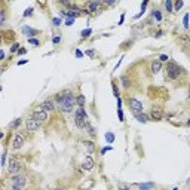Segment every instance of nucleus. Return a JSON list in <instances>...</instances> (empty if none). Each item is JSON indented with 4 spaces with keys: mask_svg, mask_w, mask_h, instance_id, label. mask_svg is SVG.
<instances>
[{
    "mask_svg": "<svg viewBox=\"0 0 190 190\" xmlns=\"http://www.w3.org/2000/svg\"><path fill=\"white\" fill-rule=\"evenodd\" d=\"M31 15H33V8H27V9L24 10V14H22V17H25V18L31 17Z\"/></svg>",
    "mask_w": 190,
    "mask_h": 190,
    "instance_id": "bb28decb",
    "label": "nucleus"
},
{
    "mask_svg": "<svg viewBox=\"0 0 190 190\" xmlns=\"http://www.w3.org/2000/svg\"><path fill=\"white\" fill-rule=\"evenodd\" d=\"M21 168H22L21 162H18V160H15V159H10L9 163H8V171H9V174H12V175H17V174L21 171Z\"/></svg>",
    "mask_w": 190,
    "mask_h": 190,
    "instance_id": "0eeeda50",
    "label": "nucleus"
},
{
    "mask_svg": "<svg viewBox=\"0 0 190 190\" xmlns=\"http://www.w3.org/2000/svg\"><path fill=\"white\" fill-rule=\"evenodd\" d=\"M74 24V18H67L66 19V25H68V27H70V25H73Z\"/></svg>",
    "mask_w": 190,
    "mask_h": 190,
    "instance_id": "4c0bfd02",
    "label": "nucleus"
},
{
    "mask_svg": "<svg viewBox=\"0 0 190 190\" xmlns=\"http://www.w3.org/2000/svg\"><path fill=\"white\" fill-rule=\"evenodd\" d=\"M80 34H82V37H83V39H88V37H89V36L92 34V30H91V28H86V30H83Z\"/></svg>",
    "mask_w": 190,
    "mask_h": 190,
    "instance_id": "b1692460",
    "label": "nucleus"
},
{
    "mask_svg": "<svg viewBox=\"0 0 190 190\" xmlns=\"http://www.w3.org/2000/svg\"><path fill=\"white\" fill-rule=\"evenodd\" d=\"M85 97L82 95V94H79V95H76V106H79V107H83L85 106Z\"/></svg>",
    "mask_w": 190,
    "mask_h": 190,
    "instance_id": "a211bd4d",
    "label": "nucleus"
},
{
    "mask_svg": "<svg viewBox=\"0 0 190 190\" xmlns=\"http://www.w3.org/2000/svg\"><path fill=\"white\" fill-rule=\"evenodd\" d=\"M160 62H165V61H168L169 59V57L168 55H165V54H162V55H159V58H158Z\"/></svg>",
    "mask_w": 190,
    "mask_h": 190,
    "instance_id": "c9c22d12",
    "label": "nucleus"
},
{
    "mask_svg": "<svg viewBox=\"0 0 190 190\" xmlns=\"http://www.w3.org/2000/svg\"><path fill=\"white\" fill-rule=\"evenodd\" d=\"M117 190H129V187H128V186H122V184H119V186H117Z\"/></svg>",
    "mask_w": 190,
    "mask_h": 190,
    "instance_id": "ea45409f",
    "label": "nucleus"
},
{
    "mask_svg": "<svg viewBox=\"0 0 190 190\" xmlns=\"http://www.w3.org/2000/svg\"><path fill=\"white\" fill-rule=\"evenodd\" d=\"M108 150H111V147H110V146H108V147H104L103 150H101V155H106V153H107Z\"/></svg>",
    "mask_w": 190,
    "mask_h": 190,
    "instance_id": "a19ab883",
    "label": "nucleus"
},
{
    "mask_svg": "<svg viewBox=\"0 0 190 190\" xmlns=\"http://www.w3.org/2000/svg\"><path fill=\"white\" fill-rule=\"evenodd\" d=\"M74 55H76V58H82V57H83V54L80 52V50H79V49H77V50H76V54H74Z\"/></svg>",
    "mask_w": 190,
    "mask_h": 190,
    "instance_id": "37998d69",
    "label": "nucleus"
},
{
    "mask_svg": "<svg viewBox=\"0 0 190 190\" xmlns=\"http://www.w3.org/2000/svg\"><path fill=\"white\" fill-rule=\"evenodd\" d=\"M40 108L45 110L46 113H50V111H54V110H55V103H54L52 99H45L43 103L40 104Z\"/></svg>",
    "mask_w": 190,
    "mask_h": 190,
    "instance_id": "f8f14e48",
    "label": "nucleus"
},
{
    "mask_svg": "<svg viewBox=\"0 0 190 190\" xmlns=\"http://www.w3.org/2000/svg\"><path fill=\"white\" fill-rule=\"evenodd\" d=\"M138 187H140L141 190H143V189L146 190V189H150V187H151V184H138Z\"/></svg>",
    "mask_w": 190,
    "mask_h": 190,
    "instance_id": "58836bf2",
    "label": "nucleus"
},
{
    "mask_svg": "<svg viewBox=\"0 0 190 190\" xmlns=\"http://www.w3.org/2000/svg\"><path fill=\"white\" fill-rule=\"evenodd\" d=\"M172 190H178V189H172Z\"/></svg>",
    "mask_w": 190,
    "mask_h": 190,
    "instance_id": "8fccbe9b",
    "label": "nucleus"
},
{
    "mask_svg": "<svg viewBox=\"0 0 190 190\" xmlns=\"http://www.w3.org/2000/svg\"><path fill=\"white\" fill-rule=\"evenodd\" d=\"M117 116H119V120H120V122H125V116H123L122 108H117Z\"/></svg>",
    "mask_w": 190,
    "mask_h": 190,
    "instance_id": "72a5a7b5",
    "label": "nucleus"
},
{
    "mask_svg": "<svg viewBox=\"0 0 190 190\" xmlns=\"http://www.w3.org/2000/svg\"><path fill=\"white\" fill-rule=\"evenodd\" d=\"M165 9H167L168 12H172V10H174V5H172L171 0H167V2H165Z\"/></svg>",
    "mask_w": 190,
    "mask_h": 190,
    "instance_id": "393cba45",
    "label": "nucleus"
},
{
    "mask_svg": "<svg viewBox=\"0 0 190 190\" xmlns=\"http://www.w3.org/2000/svg\"><path fill=\"white\" fill-rule=\"evenodd\" d=\"M183 74V68L175 64V62H168L167 64V77L171 80H177Z\"/></svg>",
    "mask_w": 190,
    "mask_h": 190,
    "instance_id": "7ed1b4c3",
    "label": "nucleus"
},
{
    "mask_svg": "<svg viewBox=\"0 0 190 190\" xmlns=\"http://www.w3.org/2000/svg\"><path fill=\"white\" fill-rule=\"evenodd\" d=\"M94 167H95V160L91 156H86L82 162V168L85 171H91V169H94Z\"/></svg>",
    "mask_w": 190,
    "mask_h": 190,
    "instance_id": "9b49d317",
    "label": "nucleus"
},
{
    "mask_svg": "<svg viewBox=\"0 0 190 190\" xmlns=\"http://www.w3.org/2000/svg\"><path fill=\"white\" fill-rule=\"evenodd\" d=\"M106 141L108 144H111L113 141H115V134H113V132H106Z\"/></svg>",
    "mask_w": 190,
    "mask_h": 190,
    "instance_id": "4be33fe9",
    "label": "nucleus"
},
{
    "mask_svg": "<svg viewBox=\"0 0 190 190\" xmlns=\"http://www.w3.org/2000/svg\"><path fill=\"white\" fill-rule=\"evenodd\" d=\"M149 117H150L151 120H162V119H163V111H162V108H159V107H153V108L150 110Z\"/></svg>",
    "mask_w": 190,
    "mask_h": 190,
    "instance_id": "9d476101",
    "label": "nucleus"
},
{
    "mask_svg": "<svg viewBox=\"0 0 190 190\" xmlns=\"http://www.w3.org/2000/svg\"><path fill=\"white\" fill-rule=\"evenodd\" d=\"M24 143H25L24 134L17 132V134L14 135V138H12V150H19V149L24 146Z\"/></svg>",
    "mask_w": 190,
    "mask_h": 190,
    "instance_id": "423d86ee",
    "label": "nucleus"
},
{
    "mask_svg": "<svg viewBox=\"0 0 190 190\" xmlns=\"http://www.w3.org/2000/svg\"><path fill=\"white\" fill-rule=\"evenodd\" d=\"M74 125L77 126L79 129L86 128V125H88V116H86V111H85L83 107H79L77 110H76V113H74Z\"/></svg>",
    "mask_w": 190,
    "mask_h": 190,
    "instance_id": "f03ea898",
    "label": "nucleus"
},
{
    "mask_svg": "<svg viewBox=\"0 0 190 190\" xmlns=\"http://www.w3.org/2000/svg\"><path fill=\"white\" fill-rule=\"evenodd\" d=\"M0 14H2V18H0V25H5V22H6V12L2 10Z\"/></svg>",
    "mask_w": 190,
    "mask_h": 190,
    "instance_id": "7c9ffc66",
    "label": "nucleus"
},
{
    "mask_svg": "<svg viewBox=\"0 0 190 190\" xmlns=\"http://www.w3.org/2000/svg\"><path fill=\"white\" fill-rule=\"evenodd\" d=\"M123 21H125V14H122V17H120V21H119V25H120V24H123Z\"/></svg>",
    "mask_w": 190,
    "mask_h": 190,
    "instance_id": "c03bdc74",
    "label": "nucleus"
},
{
    "mask_svg": "<svg viewBox=\"0 0 190 190\" xmlns=\"http://www.w3.org/2000/svg\"><path fill=\"white\" fill-rule=\"evenodd\" d=\"M86 129H88V132H89V135H91V137H95V134H97V132L94 131V128H92V126H91L89 123L86 125Z\"/></svg>",
    "mask_w": 190,
    "mask_h": 190,
    "instance_id": "c756f323",
    "label": "nucleus"
},
{
    "mask_svg": "<svg viewBox=\"0 0 190 190\" xmlns=\"http://www.w3.org/2000/svg\"><path fill=\"white\" fill-rule=\"evenodd\" d=\"M183 6H184V2H181V0H180V2H175V3H174V9H175V10H180Z\"/></svg>",
    "mask_w": 190,
    "mask_h": 190,
    "instance_id": "c85d7f7f",
    "label": "nucleus"
},
{
    "mask_svg": "<svg viewBox=\"0 0 190 190\" xmlns=\"http://www.w3.org/2000/svg\"><path fill=\"white\" fill-rule=\"evenodd\" d=\"M126 103L129 106V110L132 111V115H137V113H143V103L140 99H137L134 97H129L126 99Z\"/></svg>",
    "mask_w": 190,
    "mask_h": 190,
    "instance_id": "39448f33",
    "label": "nucleus"
},
{
    "mask_svg": "<svg viewBox=\"0 0 190 190\" xmlns=\"http://www.w3.org/2000/svg\"><path fill=\"white\" fill-rule=\"evenodd\" d=\"M83 144L86 146V150H88V153H92V151L95 150V146L92 144V141H83Z\"/></svg>",
    "mask_w": 190,
    "mask_h": 190,
    "instance_id": "6ab92c4d",
    "label": "nucleus"
},
{
    "mask_svg": "<svg viewBox=\"0 0 190 190\" xmlns=\"http://www.w3.org/2000/svg\"><path fill=\"white\" fill-rule=\"evenodd\" d=\"M86 55H89V57H94V50H88Z\"/></svg>",
    "mask_w": 190,
    "mask_h": 190,
    "instance_id": "a18cd8bd",
    "label": "nucleus"
},
{
    "mask_svg": "<svg viewBox=\"0 0 190 190\" xmlns=\"http://www.w3.org/2000/svg\"><path fill=\"white\" fill-rule=\"evenodd\" d=\"M39 33H40L39 30L31 28V27H28V25H22V34H24V36H27L28 39H33V36L39 34Z\"/></svg>",
    "mask_w": 190,
    "mask_h": 190,
    "instance_id": "ddd939ff",
    "label": "nucleus"
},
{
    "mask_svg": "<svg viewBox=\"0 0 190 190\" xmlns=\"http://www.w3.org/2000/svg\"><path fill=\"white\" fill-rule=\"evenodd\" d=\"M22 64H27V59H24V61H19V62H18V66H22Z\"/></svg>",
    "mask_w": 190,
    "mask_h": 190,
    "instance_id": "49530a36",
    "label": "nucleus"
},
{
    "mask_svg": "<svg viewBox=\"0 0 190 190\" xmlns=\"http://www.w3.org/2000/svg\"><path fill=\"white\" fill-rule=\"evenodd\" d=\"M134 116H135V119L138 122H141V123H147L150 120V117L146 115V113H137V115H134Z\"/></svg>",
    "mask_w": 190,
    "mask_h": 190,
    "instance_id": "dca6fc26",
    "label": "nucleus"
},
{
    "mask_svg": "<svg viewBox=\"0 0 190 190\" xmlns=\"http://www.w3.org/2000/svg\"><path fill=\"white\" fill-rule=\"evenodd\" d=\"M33 117H34L37 122H39V123L42 125V123H45V122L48 120V113L39 107L37 110H34V111H33Z\"/></svg>",
    "mask_w": 190,
    "mask_h": 190,
    "instance_id": "1a4fd4ad",
    "label": "nucleus"
},
{
    "mask_svg": "<svg viewBox=\"0 0 190 190\" xmlns=\"http://www.w3.org/2000/svg\"><path fill=\"white\" fill-rule=\"evenodd\" d=\"M52 24H54V27H59V25L62 24V19H61L59 17H55V18L52 19Z\"/></svg>",
    "mask_w": 190,
    "mask_h": 190,
    "instance_id": "a878e982",
    "label": "nucleus"
},
{
    "mask_svg": "<svg viewBox=\"0 0 190 190\" xmlns=\"http://www.w3.org/2000/svg\"><path fill=\"white\" fill-rule=\"evenodd\" d=\"M25 128H27V131H28V132H36L37 129L40 128V123H39V122H37V120L31 116V117H28L27 120H25Z\"/></svg>",
    "mask_w": 190,
    "mask_h": 190,
    "instance_id": "6e6552de",
    "label": "nucleus"
},
{
    "mask_svg": "<svg viewBox=\"0 0 190 190\" xmlns=\"http://www.w3.org/2000/svg\"><path fill=\"white\" fill-rule=\"evenodd\" d=\"M120 83H122V86L125 88V89H128V88L131 86V80H129V77L126 74L120 76Z\"/></svg>",
    "mask_w": 190,
    "mask_h": 190,
    "instance_id": "f3484780",
    "label": "nucleus"
},
{
    "mask_svg": "<svg viewBox=\"0 0 190 190\" xmlns=\"http://www.w3.org/2000/svg\"><path fill=\"white\" fill-rule=\"evenodd\" d=\"M28 43L33 45V46H40V40L39 39H34V37H33V39H28Z\"/></svg>",
    "mask_w": 190,
    "mask_h": 190,
    "instance_id": "cd10ccee",
    "label": "nucleus"
},
{
    "mask_svg": "<svg viewBox=\"0 0 190 190\" xmlns=\"http://www.w3.org/2000/svg\"><path fill=\"white\" fill-rule=\"evenodd\" d=\"M160 70H162V62H160L159 59L151 61V64H150V71L153 73V74H158Z\"/></svg>",
    "mask_w": 190,
    "mask_h": 190,
    "instance_id": "2eb2a0df",
    "label": "nucleus"
},
{
    "mask_svg": "<svg viewBox=\"0 0 190 190\" xmlns=\"http://www.w3.org/2000/svg\"><path fill=\"white\" fill-rule=\"evenodd\" d=\"M59 42H61V36H58V34H55V36L52 37V43H54V45H58Z\"/></svg>",
    "mask_w": 190,
    "mask_h": 190,
    "instance_id": "2f4dec72",
    "label": "nucleus"
},
{
    "mask_svg": "<svg viewBox=\"0 0 190 190\" xmlns=\"http://www.w3.org/2000/svg\"><path fill=\"white\" fill-rule=\"evenodd\" d=\"M74 106H76V95H73V92L70 89H66L64 91V99H62V103L58 108L62 113H71L74 110Z\"/></svg>",
    "mask_w": 190,
    "mask_h": 190,
    "instance_id": "f257e3e1",
    "label": "nucleus"
},
{
    "mask_svg": "<svg viewBox=\"0 0 190 190\" xmlns=\"http://www.w3.org/2000/svg\"><path fill=\"white\" fill-rule=\"evenodd\" d=\"M10 186H12V189H14V190H22L25 186H27V177L22 175V174L12 175Z\"/></svg>",
    "mask_w": 190,
    "mask_h": 190,
    "instance_id": "20e7f679",
    "label": "nucleus"
},
{
    "mask_svg": "<svg viewBox=\"0 0 190 190\" xmlns=\"http://www.w3.org/2000/svg\"><path fill=\"white\" fill-rule=\"evenodd\" d=\"M153 18H155L156 21H162V14H160V10H158V9L153 10Z\"/></svg>",
    "mask_w": 190,
    "mask_h": 190,
    "instance_id": "5701e85b",
    "label": "nucleus"
},
{
    "mask_svg": "<svg viewBox=\"0 0 190 190\" xmlns=\"http://www.w3.org/2000/svg\"><path fill=\"white\" fill-rule=\"evenodd\" d=\"M21 123H22V119H21V117H18V119H15L14 122H12V123H10L9 126H10L12 129H18V126H19Z\"/></svg>",
    "mask_w": 190,
    "mask_h": 190,
    "instance_id": "aec40b11",
    "label": "nucleus"
},
{
    "mask_svg": "<svg viewBox=\"0 0 190 190\" xmlns=\"http://www.w3.org/2000/svg\"><path fill=\"white\" fill-rule=\"evenodd\" d=\"M6 156H8V153H6V150H5L3 155H2V167H6Z\"/></svg>",
    "mask_w": 190,
    "mask_h": 190,
    "instance_id": "e433bc0d",
    "label": "nucleus"
},
{
    "mask_svg": "<svg viewBox=\"0 0 190 190\" xmlns=\"http://www.w3.org/2000/svg\"><path fill=\"white\" fill-rule=\"evenodd\" d=\"M99 6H101V2H89L86 5V12L88 14H95L99 9Z\"/></svg>",
    "mask_w": 190,
    "mask_h": 190,
    "instance_id": "4468645a",
    "label": "nucleus"
},
{
    "mask_svg": "<svg viewBox=\"0 0 190 190\" xmlns=\"http://www.w3.org/2000/svg\"><path fill=\"white\" fill-rule=\"evenodd\" d=\"M19 49H21V48H19V43H18V42H15L14 45L10 46V49H9V50H10V54H18V50H19Z\"/></svg>",
    "mask_w": 190,
    "mask_h": 190,
    "instance_id": "412c9836",
    "label": "nucleus"
},
{
    "mask_svg": "<svg viewBox=\"0 0 190 190\" xmlns=\"http://www.w3.org/2000/svg\"><path fill=\"white\" fill-rule=\"evenodd\" d=\"M24 54H27V49H24V48H21V49L18 50V55H24Z\"/></svg>",
    "mask_w": 190,
    "mask_h": 190,
    "instance_id": "79ce46f5",
    "label": "nucleus"
},
{
    "mask_svg": "<svg viewBox=\"0 0 190 190\" xmlns=\"http://www.w3.org/2000/svg\"><path fill=\"white\" fill-rule=\"evenodd\" d=\"M113 95H115L116 98H120V94H119V89L116 85H113Z\"/></svg>",
    "mask_w": 190,
    "mask_h": 190,
    "instance_id": "473e14b6",
    "label": "nucleus"
},
{
    "mask_svg": "<svg viewBox=\"0 0 190 190\" xmlns=\"http://www.w3.org/2000/svg\"><path fill=\"white\" fill-rule=\"evenodd\" d=\"M183 24H184V28H189V14L184 15V18H183Z\"/></svg>",
    "mask_w": 190,
    "mask_h": 190,
    "instance_id": "f704fd0d",
    "label": "nucleus"
},
{
    "mask_svg": "<svg viewBox=\"0 0 190 190\" xmlns=\"http://www.w3.org/2000/svg\"><path fill=\"white\" fill-rule=\"evenodd\" d=\"M0 59H5V52H3V50L0 52Z\"/></svg>",
    "mask_w": 190,
    "mask_h": 190,
    "instance_id": "de8ad7c7",
    "label": "nucleus"
},
{
    "mask_svg": "<svg viewBox=\"0 0 190 190\" xmlns=\"http://www.w3.org/2000/svg\"><path fill=\"white\" fill-rule=\"evenodd\" d=\"M54 190H62V189H54Z\"/></svg>",
    "mask_w": 190,
    "mask_h": 190,
    "instance_id": "09e8293b",
    "label": "nucleus"
}]
</instances>
